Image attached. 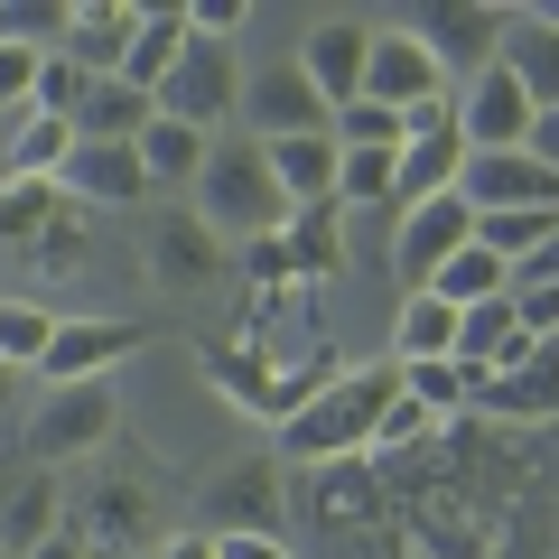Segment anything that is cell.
I'll use <instances>...</instances> for the list:
<instances>
[{
    "instance_id": "obj_10",
    "label": "cell",
    "mask_w": 559,
    "mask_h": 559,
    "mask_svg": "<svg viewBox=\"0 0 559 559\" xmlns=\"http://www.w3.org/2000/svg\"><path fill=\"white\" fill-rule=\"evenodd\" d=\"M457 140H466V159L522 150V140H532V94H522L503 66H485L476 84H457Z\"/></svg>"
},
{
    "instance_id": "obj_37",
    "label": "cell",
    "mask_w": 559,
    "mask_h": 559,
    "mask_svg": "<svg viewBox=\"0 0 559 559\" xmlns=\"http://www.w3.org/2000/svg\"><path fill=\"white\" fill-rule=\"evenodd\" d=\"M38 57H47V47H20V38L0 47V121L28 112V94H38Z\"/></svg>"
},
{
    "instance_id": "obj_4",
    "label": "cell",
    "mask_w": 559,
    "mask_h": 559,
    "mask_svg": "<svg viewBox=\"0 0 559 559\" xmlns=\"http://www.w3.org/2000/svg\"><path fill=\"white\" fill-rule=\"evenodd\" d=\"M411 28L429 57H439V75H457V84H476L485 66L503 57V28H513V10H466V0H429V10H411Z\"/></svg>"
},
{
    "instance_id": "obj_20",
    "label": "cell",
    "mask_w": 559,
    "mask_h": 559,
    "mask_svg": "<svg viewBox=\"0 0 559 559\" xmlns=\"http://www.w3.org/2000/svg\"><path fill=\"white\" fill-rule=\"evenodd\" d=\"M503 75L522 84V94H532V112H550L559 103V28H540L532 10H513V28H503Z\"/></svg>"
},
{
    "instance_id": "obj_40",
    "label": "cell",
    "mask_w": 559,
    "mask_h": 559,
    "mask_svg": "<svg viewBox=\"0 0 559 559\" xmlns=\"http://www.w3.org/2000/svg\"><path fill=\"white\" fill-rule=\"evenodd\" d=\"M522 150H532L540 168H559V103H550V112H532V140H522Z\"/></svg>"
},
{
    "instance_id": "obj_29",
    "label": "cell",
    "mask_w": 559,
    "mask_h": 559,
    "mask_svg": "<svg viewBox=\"0 0 559 559\" xmlns=\"http://www.w3.org/2000/svg\"><path fill=\"white\" fill-rule=\"evenodd\" d=\"M429 355H457V308L411 289L401 299V326H392V364H429Z\"/></svg>"
},
{
    "instance_id": "obj_31",
    "label": "cell",
    "mask_w": 559,
    "mask_h": 559,
    "mask_svg": "<svg viewBox=\"0 0 559 559\" xmlns=\"http://www.w3.org/2000/svg\"><path fill=\"white\" fill-rule=\"evenodd\" d=\"M503 289H513V271H503L485 242L448 252V261H439V280H429V299H448V308H485V299H503Z\"/></svg>"
},
{
    "instance_id": "obj_34",
    "label": "cell",
    "mask_w": 559,
    "mask_h": 559,
    "mask_svg": "<svg viewBox=\"0 0 559 559\" xmlns=\"http://www.w3.org/2000/svg\"><path fill=\"white\" fill-rule=\"evenodd\" d=\"M84 94H94V75H84L75 57H57V47H47V57H38V94H28V112L75 121V112H84Z\"/></svg>"
},
{
    "instance_id": "obj_32",
    "label": "cell",
    "mask_w": 559,
    "mask_h": 559,
    "mask_svg": "<svg viewBox=\"0 0 559 559\" xmlns=\"http://www.w3.org/2000/svg\"><path fill=\"white\" fill-rule=\"evenodd\" d=\"M392 168H401V150H345V159H336V215H373V205H392Z\"/></svg>"
},
{
    "instance_id": "obj_19",
    "label": "cell",
    "mask_w": 559,
    "mask_h": 559,
    "mask_svg": "<svg viewBox=\"0 0 559 559\" xmlns=\"http://www.w3.org/2000/svg\"><path fill=\"white\" fill-rule=\"evenodd\" d=\"M271 252H280V280H336V261H345V224H336V205H308V215H289L271 234Z\"/></svg>"
},
{
    "instance_id": "obj_17",
    "label": "cell",
    "mask_w": 559,
    "mask_h": 559,
    "mask_svg": "<svg viewBox=\"0 0 559 559\" xmlns=\"http://www.w3.org/2000/svg\"><path fill=\"white\" fill-rule=\"evenodd\" d=\"M261 159H271V187L289 215H308V205H336V140L326 131H299V140H261Z\"/></svg>"
},
{
    "instance_id": "obj_15",
    "label": "cell",
    "mask_w": 559,
    "mask_h": 559,
    "mask_svg": "<svg viewBox=\"0 0 559 559\" xmlns=\"http://www.w3.org/2000/svg\"><path fill=\"white\" fill-rule=\"evenodd\" d=\"M140 10H150V0H75L66 28H57V57H75L84 75H121V57H131V38H140Z\"/></svg>"
},
{
    "instance_id": "obj_38",
    "label": "cell",
    "mask_w": 559,
    "mask_h": 559,
    "mask_svg": "<svg viewBox=\"0 0 559 559\" xmlns=\"http://www.w3.org/2000/svg\"><path fill=\"white\" fill-rule=\"evenodd\" d=\"M419 439H439V419H429V411H419V401H411V392H401V401H392V411H382V419H373V448H419Z\"/></svg>"
},
{
    "instance_id": "obj_30",
    "label": "cell",
    "mask_w": 559,
    "mask_h": 559,
    "mask_svg": "<svg viewBox=\"0 0 559 559\" xmlns=\"http://www.w3.org/2000/svg\"><path fill=\"white\" fill-rule=\"evenodd\" d=\"M57 532H66V503H57V485H47V476H28L20 495L0 503V550H10V559H28L38 540H57Z\"/></svg>"
},
{
    "instance_id": "obj_39",
    "label": "cell",
    "mask_w": 559,
    "mask_h": 559,
    "mask_svg": "<svg viewBox=\"0 0 559 559\" xmlns=\"http://www.w3.org/2000/svg\"><path fill=\"white\" fill-rule=\"evenodd\" d=\"M215 540V559H289V540H271V532H205Z\"/></svg>"
},
{
    "instance_id": "obj_9",
    "label": "cell",
    "mask_w": 559,
    "mask_h": 559,
    "mask_svg": "<svg viewBox=\"0 0 559 559\" xmlns=\"http://www.w3.org/2000/svg\"><path fill=\"white\" fill-rule=\"evenodd\" d=\"M121 429V411H112V382H75V392H47V411L28 419V448H38L47 466L57 457H94L103 439Z\"/></svg>"
},
{
    "instance_id": "obj_45",
    "label": "cell",
    "mask_w": 559,
    "mask_h": 559,
    "mask_svg": "<svg viewBox=\"0 0 559 559\" xmlns=\"http://www.w3.org/2000/svg\"><path fill=\"white\" fill-rule=\"evenodd\" d=\"M0 559H10V550H0Z\"/></svg>"
},
{
    "instance_id": "obj_44",
    "label": "cell",
    "mask_w": 559,
    "mask_h": 559,
    "mask_svg": "<svg viewBox=\"0 0 559 559\" xmlns=\"http://www.w3.org/2000/svg\"><path fill=\"white\" fill-rule=\"evenodd\" d=\"M10 382H20V373H10V364H0V392H10Z\"/></svg>"
},
{
    "instance_id": "obj_5",
    "label": "cell",
    "mask_w": 559,
    "mask_h": 559,
    "mask_svg": "<svg viewBox=\"0 0 559 559\" xmlns=\"http://www.w3.org/2000/svg\"><path fill=\"white\" fill-rule=\"evenodd\" d=\"M466 242H476V205H466L457 187H448V197L401 205V224H392V271H401V289H429L439 261L466 252Z\"/></svg>"
},
{
    "instance_id": "obj_36",
    "label": "cell",
    "mask_w": 559,
    "mask_h": 559,
    "mask_svg": "<svg viewBox=\"0 0 559 559\" xmlns=\"http://www.w3.org/2000/svg\"><path fill=\"white\" fill-rule=\"evenodd\" d=\"M503 299H513V326H522L532 345H550V336H559V280H513Z\"/></svg>"
},
{
    "instance_id": "obj_24",
    "label": "cell",
    "mask_w": 559,
    "mask_h": 559,
    "mask_svg": "<svg viewBox=\"0 0 559 559\" xmlns=\"http://www.w3.org/2000/svg\"><path fill=\"white\" fill-rule=\"evenodd\" d=\"M131 150H140V168H150V187H197V168L215 159V140L187 131V121H168V112H150V131H140Z\"/></svg>"
},
{
    "instance_id": "obj_6",
    "label": "cell",
    "mask_w": 559,
    "mask_h": 559,
    "mask_svg": "<svg viewBox=\"0 0 559 559\" xmlns=\"http://www.w3.org/2000/svg\"><path fill=\"white\" fill-rule=\"evenodd\" d=\"M131 355H140V318H57V336L38 355V382L47 392H75V382H103Z\"/></svg>"
},
{
    "instance_id": "obj_41",
    "label": "cell",
    "mask_w": 559,
    "mask_h": 559,
    "mask_svg": "<svg viewBox=\"0 0 559 559\" xmlns=\"http://www.w3.org/2000/svg\"><path fill=\"white\" fill-rule=\"evenodd\" d=\"M159 559H215V540H205V532H178V540H159Z\"/></svg>"
},
{
    "instance_id": "obj_43",
    "label": "cell",
    "mask_w": 559,
    "mask_h": 559,
    "mask_svg": "<svg viewBox=\"0 0 559 559\" xmlns=\"http://www.w3.org/2000/svg\"><path fill=\"white\" fill-rule=\"evenodd\" d=\"M532 20H540V28H559V0H540V10H532Z\"/></svg>"
},
{
    "instance_id": "obj_12",
    "label": "cell",
    "mask_w": 559,
    "mask_h": 559,
    "mask_svg": "<svg viewBox=\"0 0 559 559\" xmlns=\"http://www.w3.org/2000/svg\"><path fill=\"white\" fill-rule=\"evenodd\" d=\"M476 411L485 419H559V336L522 345V355L495 364V373H476Z\"/></svg>"
},
{
    "instance_id": "obj_27",
    "label": "cell",
    "mask_w": 559,
    "mask_h": 559,
    "mask_svg": "<svg viewBox=\"0 0 559 559\" xmlns=\"http://www.w3.org/2000/svg\"><path fill=\"white\" fill-rule=\"evenodd\" d=\"M66 532L84 540V559H112V550H131V532H140V485H103L84 513H66Z\"/></svg>"
},
{
    "instance_id": "obj_22",
    "label": "cell",
    "mask_w": 559,
    "mask_h": 559,
    "mask_svg": "<svg viewBox=\"0 0 559 559\" xmlns=\"http://www.w3.org/2000/svg\"><path fill=\"white\" fill-rule=\"evenodd\" d=\"M66 215V187L57 178H0V252H38Z\"/></svg>"
},
{
    "instance_id": "obj_28",
    "label": "cell",
    "mask_w": 559,
    "mask_h": 559,
    "mask_svg": "<svg viewBox=\"0 0 559 559\" xmlns=\"http://www.w3.org/2000/svg\"><path fill=\"white\" fill-rule=\"evenodd\" d=\"M522 326H513V299H485V308H457V364H476V373H495V364L522 355Z\"/></svg>"
},
{
    "instance_id": "obj_21",
    "label": "cell",
    "mask_w": 559,
    "mask_h": 559,
    "mask_svg": "<svg viewBox=\"0 0 559 559\" xmlns=\"http://www.w3.org/2000/svg\"><path fill=\"white\" fill-rule=\"evenodd\" d=\"M178 47H187V10H178V0H150V10H140L131 57H121V84L159 103V84H168V66H178Z\"/></svg>"
},
{
    "instance_id": "obj_33",
    "label": "cell",
    "mask_w": 559,
    "mask_h": 559,
    "mask_svg": "<svg viewBox=\"0 0 559 559\" xmlns=\"http://www.w3.org/2000/svg\"><path fill=\"white\" fill-rule=\"evenodd\" d=\"M47 336H57V308L47 299H0V364L10 373H38Z\"/></svg>"
},
{
    "instance_id": "obj_26",
    "label": "cell",
    "mask_w": 559,
    "mask_h": 559,
    "mask_svg": "<svg viewBox=\"0 0 559 559\" xmlns=\"http://www.w3.org/2000/svg\"><path fill=\"white\" fill-rule=\"evenodd\" d=\"M401 392H411L419 411H429V419H439V429H448V419H466V411H476V364H457V355L401 364Z\"/></svg>"
},
{
    "instance_id": "obj_3",
    "label": "cell",
    "mask_w": 559,
    "mask_h": 559,
    "mask_svg": "<svg viewBox=\"0 0 559 559\" xmlns=\"http://www.w3.org/2000/svg\"><path fill=\"white\" fill-rule=\"evenodd\" d=\"M159 112H168V121H187V131H205V140H215L224 121L242 112V47L187 38V47H178V66H168V84H159Z\"/></svg>"
},
{
    "instance_id": "obj_35",
    "label": "cell",
    "mask_w": 559,
    "mask_h": 559,
    "mask_svg": "<svg viewBox=\"0 0 559 559\" xmlns=\"http://www.w3.org/2000/svg\"><path fill=\"white\" fill-rule=\"evenodd\" d=\"M326 140H336V150H401V112L345 103V112H326Z\"/></svg>"
},
{
    "instance_id": "obj_11",
    "label": "cell",
    "mask_w": 559,
    "mask_h": 559,
    "mask_svg": "<svg viewBox=\"0 0 559 559\" xmlns=\"http://www.w3.org/2000/svg\"><path fill=\"white\" fill-rule=\"evenodd\" d=\"M448 75L439 57L411 38V28H373V57H364V103H382V112H411V103H439Z\"/></svg>"
},
{
    "instance_id": "obj_7",
    "label": "cell",
    "mask_w": 559,
    "mask_h": 559,
    "mask_svg": "<svg viewBox=\"0 0 559 559\" xmlns=\"http://www.w3.org/2000/svg\"><path fill=\"white\" fill-rule=\"evenodd\" d=\"M457 197L476 215H559V168H540L532 150H485V159H466Z\"/></svg>"
},
{
    "instance_id": "obj_23",
    "label": "cell",
    "mask_w": 559,
    "mask_h": 559,
    "mask_svg": "<svg viewBox=\"0 0 559 559\" xmlns=\"http://www.w3.org/2000/svg\"><path fill=\"white\" fill-rule=\"evenodd\" d=\"M66 150H75V121H47V112L0 121V178H57Z\"/></svg>"
},
{
    "instance_id": "obj_1",
    "label": "cell",
    "mask_w": 559,
    "mask_h": 559,
    "mask_svg": "<svg viewBox=\"0 0 559 559\" xmlns=\"http://www.w3.org/2000/svg\"><path fill=\"white\" fill-rule=\"evenodd\" d=\"M401 401V364H364V373H336L326 392H308L299 411L280 419V457L289 466H345L373 448V419Z\"/></svg>"
},
{
    "instance_id": "obj_42",
    "label": "cell",
    "mask_w": 559,
    "mask_h": 559,
    "mask_svg": "<svg viewBox=\"0 0 559 559\" xmlns=\"http://www.w3.org/2000/svg\"><path fill=\"white\" fill-rule=\"evenodd\" d=\"M28 559H84V540H75V532H57V540H38Z\"/></svg>"
},
{
    "instance_id": "obj_18",
    "label": "cell",
    "mask_w": 559,
    "mask_h": 559,
    "mask_svg": "<svg viewBox=\"0 0 559 559\" xmlns=\"http://www.w3.org/2000/svg\"><path fill=\"white\" fill-rule=\"evenodd\" d=\"M150 271H159L168 289H205V280H224V242L205 234L197 215H159L150 224Z\"/></svg>"
},
{
    "instance_id": "obj_2",
    "label": "cell",
    "mask_w": 559,
    "mask_h": 559,
    "mask_svg": "<svg viewBox=\"0 0 559 559\" xmlns=\"http://www.w3.org/2000/svg\"><path fill=\"white\" fill-rule=\"evenodd\" d=\"M197 224L215 242H271L280 224H289V205H280L271 187V159H261V140H215V159L197 168Z\"/></svg>"
},
{
    "instance_id": "obj_25",
    "label": "cell",
    "mask_w": 559,
    "mask_h": 559,
    "mask_svg": "<svg viewBox=\"0 0 559 559\" xmlns=\"http://www.w3.org/2000/svg\"><path fill=\"white\" fill-rule=\"evenodd\" d=\"M150 112H159L150 94H131L121 75H94V94H84V112H75V140H121V150H131V140L150 131Z\"/></svg>"
},
{
    "instance_id": "obj_13",
    "label": "cell",
    "mask_w": 559,
    "mask_h": 559,
    "mask_svg": "<svg viewBox=\"0 0 559 559\" xmlns=\"http://www.w3.org/2000/svg\"><path fill=\"white\" fill-rule=\"evenodd\" d=\"M289 57H299V75L318 84L326 112H345V103H364V57H373V28H364V20H326V28H308Z\"/></svg>"
},
{
    "instance_id": "obj_14",
    "label": "cell",
    "mask_w": 559,
    "mask_h": 559,
    "mask_svg": "<svg viewBox=\"0 0 559 559\" xmlns=\"http://www.w3.org/2000/svg\"><path fill=\"white\" fill-rule=\"evenodd\" d=\"M205 532H271V540H289L280 466L252 457V466H234V476H215V485H205Z\"/></svg>"
},
{
    "instance_id": "obj_16",
    "label": "cell",
    "mask_w": 559,
    "mask_h": 559,
    "mask_svg": "<svg viewBox=\"0 0 559 559\" xmlns=\"http://www.w3.org/2000/svg\"><path fill=\"white\" fill-rule=\"evenodd\" d=\"M66 205H140L150 197V168H140V150H121V140H75L57 168Z\"/></svg>"
},
{
    "instance_id": "obj_8",
    "label": "cell",
    "mask_w": 559,
    "mask_h": 559,
    "mask_svg": "<svg viewBox=\"0 0 559 559\" xmlns=\"http://www.w3.org/2000/svg\"><path fill=\"white\" fill-rule=\"evenodd\" d=\"M242 121H252V140H299L326 131V103L299 75V57H271V66H242Z\"/></svg>"
}]
</instances>
